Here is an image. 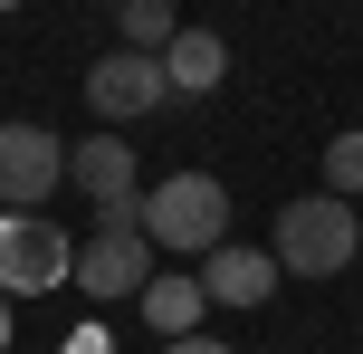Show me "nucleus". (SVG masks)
<instances>
[{
	"mask_svg": "<svg viewBox=\"0 0 363 354\" xmlns=\"http://www.w3.org/2000/svg\"><path fill=\"white\" fill-rule=\"evenodd\" d=\"M201 297L211 306H268L277 297V259L249 249V240H220L211 259H201Z\"/></svg>",
	"mask_w": 363,
	"mask_h": 354,
	"instance_id": "6e6552de",
	"label": "nucleus"
},
{
	"mask_svg": "<svg viewBox=\"0 0 363 354\" xmlns=\"http://www.w3.org/2000/svg\"><path fill=\"white\" fill-rule=\"evenodd\" d=\"M0 354H10V297H0Z\"/></svg>",
	"mask_w": 363,
	"mask_h": 354,
	"instance_id": "4468645a",
	"label": "nucleus"
},
{
	"mask_svg": "<svg viewBox=\"0 0 363 354\" xmlns=\"http://www.w3.org/2000/svg\"><path fill=\"white\" fill-rule=\"evenodd\" d=\"M77 287H86V297H144L153 287V240L144 230H96V240H77Z\"/></svg>",
	"mask_w": 363,
	"mask_h": 354,
	"instance_id": "423d86ee",
	"label": "nucleus"
},
{
	"mask_svg": "<svg viewBox=\"0 0 363 354\" xmlns=\"http://www.w3.org/2000/svg\"><path fill=\"white\" fill-rule=\"evenodd\" d=\"M163 354H230V345H211V336H172Z\"/></svg>",
	"mask_w": 363,
	"mask_h": 354,
	"instance_id": "ddd939ff",
	"label": "nucleus"
},
{
	"mask_svg": "<svg viewBox=\"0 0 363 354\" xmlns=\"http://www.w3.org/2000/svg\"><path fill=\"white\" fill-rule=\"evenodd\" d=\"M163 77H172V96H211L220 77H230V38H220V29H172Z\"/></svg>",
	"mask_w": 363,
	"mask_h": 354,
	"instance_id": "1a4fd4ad",
	"label": "nucleus"
},
{
	"mask_svg": "<svg viewBox=\"0 0 363 354\" xmlns=\"http://www.w3.org/2000/svg\"><path fill=\"white\" fill-rule=\"evenodd\" d=\"M57 278H77V240L48 211H0V297H38Z\"/></svg>",
	"mask_w": 363,
	"mask_h": 354,
	"instance_id": "7ed1b4c3",
	"label": "nucleus"
},
{
	"mask_svg": "<svg viewBox=\"0 0 363 354\" xmlns=\"http://www.w3.org/2000/svg\"><path fill=\"white\" fill-rule=\"evenodd\" d=\"M86 106H96L106 134H125V125H144L153 106H172V77H163L153 48H106V57L86 67Z\"/></svg>",
	"mask_w": 363,
	"mask_h": 354,
	"instance_id": "20e7f679",
	"label": "nucleus"
},
{
	"mask_svg": "<svg viewBox=\"0 0 363 354\" xmlns=\"http://www.w3.org/2000/svg\"><path fill=\"white\" fill-rule=\"evenodd\" d=\"M354 249H363V211L335 192H306V201L277 211L268 259H277V278H335V268H354Z\"/></svg>",
	"mask_w": 363,
	"mask_h": 354,
	"instance_id": "f257e3e1",
	"label": "nucleus"
},
{
	"mask_svg": "<svg viewBox=\"0 0 363 354\" xmlns=\"http://www.w3.org/2000/svg\"><path fill=\"white\" fill-rule=\"evenodd\" d=\"M0 10H19V0H0Z\"/></svg>",
	"mask_w": 363,
	"mask_h": 354,
	"instance_id": "2eb2a0df",
	"label": "nucleus"
},
{
	"mask_svg": "<svg viewBox=\"0 0 363 354\" xmlns=\"http://www.w3.org/2000/svg\"><path fill=\"white\" fill-rule=\"evenodd\" d=\"M325 192H335V201H363V125H345L325 144Z\"/></svg>",
	"mask_w": 363,
	"mask_h": 354,
	"instance_id": "9b49d317",
	"label": "nucleus"
},
{
	"mask_svg": "<svg viewBox=\"0 0 363 354\" xmlns=\"http://www.w3.org/2000/svg\"><path fill=\"white\" fill-rule=\"evenodd\" d=\"M67 182V144L48 125H0V211H48Z\"/></svg>",
	"mask_w": 363,
	"mask_h": 354,
	"instance_id": "39448f33",
	"label": "nucleus"
},
{
	"mask_svg": "<svg viewBox=\"0 0 363 354\" xmlns=\"http://www.w3.org/2000/svg\"><path fill=\"white\" fill-rule=\"evenodd\" d=\"M134 306H144V326H153V336H201V316H211V297H201V278H153L144 287V297H134Z\"/></svg>",
	"mask_w": 363,
	"mask_h": 354,
	"instance_id": "9d476101",
	"label": "nucleus"
},
{
	"mask_svg": "<svg viewBox=\"0 0 363 354\" xmlns=\"http://www.w3.org/2000/svg\"><path fill=\"white\" fill-rule=\"evenodd\" d=\"M144 240L182 249V259H211V249L230 240V182H211V172H163V182L144 192Z\"/></svg>",
	"mask_w": 363,
	"mask_h": 354,
	"instance_id": "f03ea898",
	"label": "nucleus"
},
{
	"mask_svg": "<svg viewBox=\"0 0 363 354\" xmlns=\"http://www.w3.org/2000/svg\"><path fill=\"white\" fill-rule=\"evenodd\" d=\"M172 29H182L172 0H125V48H153V57H163V48H172Z\"/></svg>",
	"mask_w": 363,
	"mask_h": 354,
	"instance_id": "f8f14e48",
	"label": "nucleus"
},
{
	"mask_svg": "<svg viewBox=\"0 0 363 354\" xmlns=\"http://www.w3.org/2000/svg\"><path fill=\"white\" fill-rule=\"evenodd\" d=\"M67 182L86 192L96 211H115V201H144V192H134V182H144V172H134V144H125V134H106V125H96L86 144H67Z\"/></svg>",
	"mask_w": 363,
	"mask_h": 354,
	"instance_id": "0eeeda50",
	"label": "nucleus"
}]
</instances>
